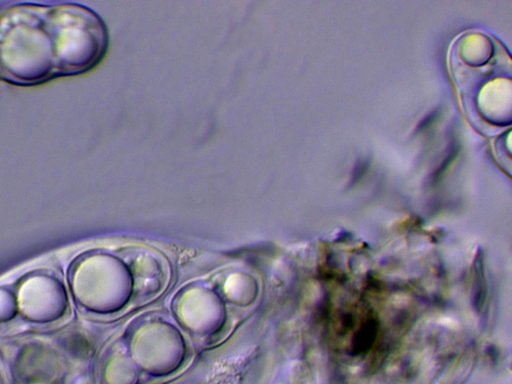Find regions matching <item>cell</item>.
<instances>
[{
	"instance_id": "cell-1",
	"label": "cell",
	"mask_w": 512,
	"mask_h": 384,
	"mask_svg": "<svg viewBox=\"0 0 512 384\" xmlns=\"http://www.w3.org/2000/svg\"><path fill=\"white\" fill-rule=\"evenodd\" d=\"M108 47L104 20L85 5L19 2L0 8V80L12 85L87 73Z\"/></svg>"
}]
</instances>
